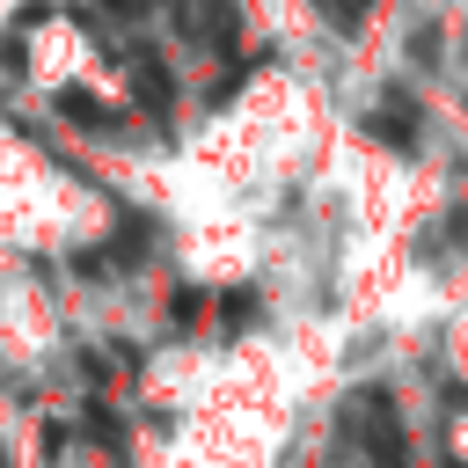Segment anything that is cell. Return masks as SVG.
<instances>
[{
    "instance_id": "cell-2",
    "label": "cell",
    "mask_w": 468,
    "mask_h": 468,
    "mask_svg": "<svg viewBox=\"0 0 468 468\" xmlns=\"http://www.w3.org/2000/svg\"><path fill=\"white\" fill-rule=\"evenodd\" d=\"M322 7H329V15H336V22H351V15H358V7H366V0H322Z\"/></svg>"
},
{
    "instance_id": "cell-1",
    "label": "cell",
    "mask_w": 468,
    "mask_h": 468,
    "mask_svg": "<svg viewBox=\"0 0 468 468\" xmlns=\"http://www.w3.org/2000/svg\"><path fill=\"white\" fill-rule=\"evenodd\" d=\"M366 453H373L380 468H410V461H402V431H395V417H388L380 395L366 402Z\"/></svg>"
},
{
    "instance_id": "cell-3",
    "label": "cell",
    "mask_w": 468,
    "mask_h": 468,
    "mask_svg": "<svg viewBox=\"0 0 468 468\" xmlns=\"http://www.w3.org/2000/svg\"><path fill=\"white\" fill-rule=\"evenodd\" d=\"M102 7H117V15H132V7H146V0H102Z\"/></svg>"
}]
</instances>
